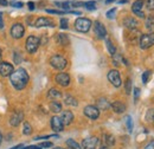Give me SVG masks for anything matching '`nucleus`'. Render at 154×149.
Segmentation results:
<instances>
[{
    "label": "nucleus",
    "instance_id": "1",
    "mask_svg": "<svg viewBox=\"0 0 154 149\" xmlns=\"http://www.w3.org/2000/svg\"><path fill=\"white\" fill-rule=\"evenodd\" d=\"M10 78H11L12 85H13L17 90H23V89L27 85L29 79H30L29 74H27L26 70L23 69V68H19V69H17L16 71H13L12 74L10 76Z\"/></svg>",
    "mask_w": 154,
    "mask_h": 149
},
{
    "label": "nucleus",
    "instance_id": "2",
    "mask_svg": "<svg viewBox=\"0 0 154 149\" xmlns=\"http://www.w3.org/2000/svg\"><path fill=\"white\" fill-rule=\"evenodd\" d=\"M50 65L56 70H64L68 65V60L60 55H54L50 58Z\"/></svg>",
    "mask_w": 154,
    "mask_h": 149
},
{
    "label": "nucleus",
    "instance_id": "3",
    "mask_svg": "<svg viewBox=\"0 0 154 149\" xmlns=\"http://www.w3.org/2000/svg\"><path fill=\"white\" fill-rule=\"evenodd\" d=\"M39 45H40V40L37 36H29L25 43V47L29 53H35L38 50Z\"/></svg>",
    "mask_w": 154,
    "mask_h": 149
},
{
    "label": "nucleus",
    "instance_id": "4",
    "mask_svg": "<svg viewBox=\"0 0 154 149\" xmlns=\"http://www.w3.org/2000/svg\"><path fill=\"white\" fill-rule=\"evenodd\" d=\"M91 25H93L91 20L88 18H78V19H76V21H75V27H76V30L79 31V32H83V33L88 32V31L90 30Z\"/></svg>",
    "mask_w": 154,
    "mask_h": 149
},
{
    "label": "nucleus",
    "instance_id": "5",
    "mask_svg": "<svg viewBox=\"0 0 154 149\" xmlns=\"http://www.w3.org/2000/svg\"><path fill=\"white\" fill-rule=\"evenodd\" d=\"M139 45L142 50H147L149 47H152L154 45V33H146V35H142L140 38V41H139Z\"/></svg>",
    "mask_w": 154,
    "mask_h": 149
},
{
    "label": "nucleus",
    "instance_id": "6",
    "mask_svg": "<svg viewBox=\"0 0 154 149\" xmlns=\"http://www.w3.org/2000/svg\"><path fill=\"white\" fill-rule=\"evenodd\" d=\"M108 81L115 87V88H120L122 85V81H121V76H120V72L117 70H110L108 72Z\"/></svg>",
    "mask_w": 154,
    "mask_h": 149
},
{
    "label": "nucleus",
    "instance_id": "7",
    "mask_svg": "<svg viewBox=\"0 0 154 149\" xmlns=\"http://www.w3.org/2000/svg\"><path fill=\"white\" fill-rule=\"evenodd\" d=\"M24 33H25V27H24L23 24L16 23V24L12 25V27H11V36L14 39H20L24 36Z\"/></svg>",
    "mask_w": 154,
    "mask_h": 149
},
{
    "label": "nucleus",
    "instance_id": "8",
    "mask_svg": "<svg viewBox=\"0 0 154 149\" xmlns=\"http://www.w3.org/2000/svg\"><path fill=\"white\" fill-rule=\"evenodd\" d=\"M83 112L90 120H96V118H98V116H100V110H98V108L95 107V105H87L84 108Z\"/></svg>",
    "mask_w": 154,
    "mask_h": 149
},
{
    "label": "nucleus",
    "instance_id": "9",
    "mask_svg": "<svg viewBox=\"0 0 154 149\" xmlns=\"http://www.w3.org/2000/svg\"><path fill=\"white\" fill-rule=\"evenodd\" d=\"M94 32L97 36V38H100V39H103V38L107 37V30H106L104 25L98 20H96L94 23Z\"/></svg>",
    "mask_w": 154,
    "mask_h": 149
},
{
    "label": "nucleus",
    "instance_id": "10",
    "mask_svg": "<svg viewBox=\"0 0 154 149\" xmlns=\"http://www.w3.org/2000/svg\"><path fill=\"white\" fill-rule=\"evenodd\" d=\"M55 81L57 84L62 87H68L70 84V76L66 72H60V74H57V76L55 77Z\"/></svg>",
    "mask_w": 154,
    "mask_h": 149
},
{
    "label": "nucleus",
    "instance_id": "11",
    "mask_svg": "<svg viewBox=\"0 0 154 149\" xmlns=\"http://www.w3.org/2000/svg\"><path fill=\"white\" fill-rule=\"evenodd\" d=\"M13 72V65L7 63V62H2L0 63V74L2 77H8Z\"/></svg>",
    "mask_w": 154,
    "mask_h": 149
},
{
    "label": "nucleus",
    "instance_id": "12",
    "mask_svg": "<svg viewBox=\"0 0 154 149\" xmlns=\"http://www.w3.org/2000/svg\"><path fill=\"white\" fill-rule=\"evenodd\" d=\"M35 26L36 27H54L55 26V23L49 18H45V17H39L36 23H35Z\"/></svg>",
    "mask_w": 154,
    "mask_h": 149
},
{
    "label": "nucleus",
    "instance_id": "13",
    "mask_svg": "<svg viewBox=\"0 0 154 149\" xmlns=\"http://www.w3.org/2000/svg\"><path fill=\"white\" fill-rule=\"evenodd\" d=\"M97 143H98V138L97 137H88V138L83 140L82 149H95Z\"/></svg>",
    "mask_w": 154,
    "mask_h": 149
},
{
    "label": "nucleus",
    "instance_id": "14",
    "mask_svg": "<svg viewBox=\"0 0 154 149\" xmlns=\"http://www.w3.org/2000/svg\"><path fill=\"white\" fill-rule=\"evenodd\" d=\"M50 124H51L52 130L56 131V132L62 131L63 130V128H64V124L62 123V120H60V117H58V116H54V117L51 118Z\"/></svg>",
    "mask_w": 154,
    "mask_h": 149
},
{
    "label": "nucleus",
    "instance_id": "15",
    "mask_svg": "<svg viewBox=\"0 0 154 149\" xmlns=\"http://www.w3.org/2000/svg\"><path fill=\"white\" fill-rule=\"evenodd\" d=\"M123 25L128 29V30H132V31H135L136 29H137V26H139V23H137V20L133 17H127V18L123 20Z\"/></svg>",
    "mask_w": 154,
    "mask_h": 149
},
{
    "label": "nucleus",
    "instance_id": "16",
    "mask_svg": "<svg viewBox=\"0 0 154 149\" xmlns=\"http://www.w3.org/2000/svg\"><path fill=\"white\" fill-rule=\"evenodd\" d=\"M60 120H62V123L64 126H69L71 124V122L74 121V114L69 110H65V111L62 112L60 115Z\"/></svg>",
    "mask_w": 154,
    "mask_h": 149
},
{
    "label": "nucleus",
    "instance_id": "17",
    "mask_svg": "<svg viewBox=\"0 0 154 149\" xmlns=\"http://www.w3.org/2000/svg\"><path fill=\"white\" fill-rule=\"evenodd\" d=\"M23 118H24L23 112L16 111V112H13V114H12V116H11V118H10V123H11V126L17 127V126H19L20 124V122L23 121Z\"/></svg>",
    "mask_w": 154,
    "mask_h": 149
},
{
    "label": "nucleus",
    "instance_id": "18",
    "mask_svg": "<svg viewBox=\"0 0 154 149\" xmlns=\"http://www.w3.org/2000/svg\"><path fill=\"white\" fill-rule=\"evenodd\" d=\"M112 109L116 112V114H122V112L126 111V105L121 102V101H114L112 104H110Z\"/></svg>",
    "mask_w": 154,
    "mask_h": 149
},
{
    "label": "nucleus",
    "instance_id": "19",
    "mask_svg": "<svg viewBox=\"0 0 154 149\" xmlns=\"http://www.w3.org/2000/svg\"><path fill=\"white\" fill-rule=\"evenodd\" d=\"M145 5V0H135L132 5V11L133 13H137V12H141L142 11V7Z\"/></svg>",
    "mask_w": 154,
    "mask_h": 149
},
{
    "label": "nucleus",
    "instance_id": "20",
    "mask_svg": "<svg viewBox=\"0 0 154 149\" xmlns=\"http://www.w3.org/2000/svg\"><path fill=\"white\" fill-rule=\"evenodd\" d=\"M48 97L51 98V99H54V101H56L57 98H60V97H62V93H60L58 89H56V88H52V89L49 90Z\"/></svg>",
    "mask_w": 154,
    "mask_h": 149
},
{
    "label": "nucleus",
    "instance_id": "21",
    "mask_svg": "<svg viewBox=\"0 0 154 149\" xmlns=\"http://www.w3.org/2000/svg\"><path fill=\"white\" fill-rule=\"evenodd\" d=\"M103 142L106 144V147H110V146H114L115 144V138L113 135H109V134H106L103 136Z\"/></svg>",
    "mask_w": 154,
    "mask_h": 149
},
{
    "label": "nucleus",
    "instance_id": "22",
    "mask_svg": "<svg viewBox=\"0 0 154 149\" xmlns=\"http://www.w3.org/2000/svg\"><path fill=\"white\" fill-rule=\"evenodd\" d=\"M97 105H98V110H106L110 107L109 102L106 99V98H98L97 101Z\"/></svg>",
    "mask_w": 154,
    "mask_h": 149
},
{
    "label": "nucleus",
    "instance_id": "23",
    "mask_svg": "<svg viewBox=\"0 0 154 149\" xmlns=\"http://www.w3.org/2000/svg\"><path fill=\"white\" fill-rule=\"evenodd\" d=\"M50 110L55 114H58V112L62 111V104L57 102V101H52L50 103Z\"/></svg>",
    "mask_w": 154,
    "mask_h": 149
},
{
    "label": "nucleus",
    "instance_id": "24",
    "mask_svg": "<svg viewBox=\"0 0 154 149\" xmlns=\"http://www.w3.org/2000/svg\"><path fill=\"white\" fill-rule=\"evenodd\" d=\"M57 41L60 44V45H69V38L66 35H64V33H59L57 35Z\"/></svg>",
    "mask_w": 154,
    "mask_h": 149
},
{
    "label": "nucleus",
    "instance_id": "25",
    "mask_svg": "<svg viewBox=\"0 0 154 149\" xmlns=\"http://www.w3.org/2000/svg\"><path fill=\"white\" fill-rule=\"evenodd\" d=\"M64 102H65V104H68V105H71V107H77V99L75 97H72V96H70V95H68V96H65V98H64Z\"/></svg>",
    "mask_w": 154,
    "mask_h": 149
},
{
    "label": "nucleus",
    "instance_id": "26",
    "mask_svg": "<svg viewBox=\"0 0 154 149\" xmlns=\"http://www.w3.org/2000/svg\"><path fill=\"white\" fill-rule=\"evenodd\" d=\"M55 5L56 6H59L60 8H63V10H65V12H66V10H70V8H72V6H71V2L70 1H56L55 2Z\"/></svg>",
    "mask_w": 154,
    "mask_h": 149
},
{
    "label": "nucleus",
    "instance_id": "27",
    "mask_svg": "<svg viewBox=\"0 0 154 149\" xmlns=\"http://www.w3.org/2000/svg\"><path fill=\"white\" fill-rule=\"evenodd\" d=\"M145 26H146L148 30H153L154 29V16H149V17L146 18Z\"/></svg>",
    "mask_w": 154,
    "mask_h": 149
},
{
    "label": "nucleus",
    "instance_id": "28",
    "mask_svg": "<svg viewBox=\"0 0 154 149\" xmlns=\"http://www.w3.org/2000/svg\"><path fill=\"white\" fill-rule=\"evenodd\" d=\"M106 44H107V49H108L109 53H110L112 56L115 55L116 49H115V46H114V44H113V41H112L110 39H107V40H106Z\"/></svg>",
    "mask_w": 154,
    "mask_h": 149
},
{
    "label": "nucleus",
    "instance_id": "29",
    "mask_svg": "<svg viewBox=\"0 0 154 149\" xmlns=\"http://www.w3.org/2000/svg\"><path fill=\"white\" fill-rule=\"evenodd\" d=\"M66 146L70 149H82V147L77 143L75 140H66Z\"/></svg>",
    "mask_w": 154,
    "mask_h": 149
},
{
    "label": "nucleus",
    "instance_id": "30",
    "mask_svg": "<svg viewBox=\"0 0 154 149\" xmlns=\"http://www.w3.org/2000/svg\"><path fill=\"white\" fill-rule=\"evenodd\" d=\"M83 6H84L87 10L93 11V10L96 8V2H95V1H87V2H83Z\"/></svg>",
    "mask_w": 154,
    "mask_h": 149
},
{
    "label": "nucleus",
    "instance_id": "31",
    "mask_svg": "<svg viewBox=\"0 0 154 149\" xmlns=\"http://www.w3.org/2000/svg\"><path fill=\"white\" fill-rule=\"evenodd\" d=\"M32 132V128L30 126L29 122H24V127H23V134L24 135H30Z\"/></svg>",
    "mask_w": 154,
    "mask_h": 149
},
{
    "label": "nucleus",
    "instance_id": "32",
    "mask_svg": "<svg viewBox=\"0 0 154 149\" xmlns=\"http://www.w3.org/2000/svg\"><path fill=\"white\" fill-rule=\"evenodd\" d=\"M145 5H146V8L149 12H154V0H146Z\"/></svg>",
    "mask_w": 154,
    "mask_h": 149
},
{
    "label": "nucleus",
    "instance_id": "33",
    "mask_svg": "<svg viewBox=\"0 0 154 149\" xmlns=\"http://www.w3.org/2000/svg\"><path fill=\"white\" fill-rule=\"evenodd\" d=\"M126 124H127L128 131L132 132V130H133V120H132L131 116H127V117H126Z\"/></svg>",
    "mask_w": 154,
    "mask_h": 149
},
{
    "label": "nucleus",
    "instance_id": "34",
    "mask_svg": "<svg viewBox=\"0 0 154 149\" xmlns=\"http://www.w3.org/2000/svg\"><path fill=\"white\" fill-rule=\"evenodd\" d=\"M126 93L128 95L132 93V79L131 78H127L126 81Z\"/></svg>",
    "mask_w": 154,
    "mask_h": 149
},
{
    "label": "nucleus",
    "instance_id": "35",
    "mask_svg": "<svg viewBox=\"0 0 154 149\" xmlns=\"http://www.w3.org/2000/svg\"><path fill=\"white\" fill-rule=\"evenodd\" d=\"M151 74H152V72L148 71V70L142 74V83H143V84H146V83L148 82V79H149V77H151Z\"/></svg>",
    "mask_w": 154,
    "mask_h": 149
},
{
    "label": "nucleus",
    "instance_id": "36",
    "mask_svg": "<svg viewBox=\"0 0 154 149\" xmlns=\"http://www.w3.org/2000/svg\"><path fill=\"white\" fill-rule=\"evenodd\" d=\"M146 121H154V109H149L146 114Z\"/></svg>",
    "mask_w": 154,
    "mask_h": 149
},
{
    "label": "nucleus",
    "instance_id": "37",
    "mask_svg": "<svg viewBox=\"0 0 154 149\" xmlns=\"http://www.w3.org/2000/svg\"><path fill=\"white\" fill-rule=\"evenodd\" d=\"M113 58H114V65H116V66H117V65H120V63H121V62H122V60H123V58H122V57L120 56V55H113Z\"/></svg>",
    "mask_w": 154,
    "mask_h": 149
},
{
    "label": "nucleus",
    "instance_id": "38",
    "mask_svg": "<svg viewBox=\"0 0 154 149\" xmlns=\"http://www.w3.org/2000/svg\"><path fill=\"white\" fill-rule=\"evenodd\" d=\"M59 24H60V27H62V29H68L69 21H68V19L66 18H62L60 19V21H59Z\"/></svg>",
    "mask_w": 154,
    "mask_h": 149
},
{
    "label": "nucleus",
    "instance_id": "39",
    "mask_svg": "<svg viewBox=\"0 0 154 149\" xmlns=\"http://www.w3.org/2000/svg\"><path fill=\"white\" fill-rule=\"evenodd\" d=\"M48 13L50 14H65V11H58V10H46Z\"/></svg>",
    "mask_w": 154,
    "mask_h": 149
},
{
    "label": "nucleus",
    "instance_id": "40",
    "mask_svg": "<svg viewBox=\"0 0 154 149\" xmlns=\"http://www.w3.org/2000/svg\"><path fill=\"white\" fill-rule=\"evenodd\" d=\"M115 13H116V8H112L110 11L107 12V18H109V19L115 18Z\"/></svg>",
    "mask_w": 154,
    "mask_h": 149
},
{
    "label": "nucleus",
    "instance_id": "41",
    "mask_svg": "<svg viewBox=\"0 0 154 149\" xmlns=\"http://www.w3.org/2000/svg\"><path fill=\"white\" fill-rule=\"evenodd\" d=\"M10 4H11L13 7H17V8H20V7H23V6H24V4H23V2H20V1H11Z\"/></svg>",
    "mask_w": 154,
    "mask_h": 149
},
{
    "label": "nucleus",
    "instance_id": "42",
    "mask_svg": "<svg viewBox=\"0 0 154 149\" xmlns=\"http://www.w3.org/2000/svg\"><path fill=\"white\" fill-rule=\"evenodd\" d=\"M39 147L40 148H50V147H52V143L51 142H43L39 144Z\"/></svg>",
    "mask_w": 154,
    "mask_h": 149
},
{
    "label": "nucleus",
    "instance_id": "43",
    "mask_svg": "<svg viewBox=\"0 0 154 149\" xmlns=\"http://www.w3.org/2000/svg\"><path fill=\"white\" fill-rule=\"evenodd\" d=\"M13 59H14V63L16 64H19L20 63V59H21V57L18 52H14V56H13Z\"/></svg>",
    "mask_w": 154,
    "mask_h": 149
},
{
    "label": "nucleus",
    "instance_id": "44",
    "mask_svg": "<svg viewBox=\"0 0 154 149\" xmlns=\"http://www.w3.org/2000/svg\"><path fill=\"white\" fill-rule=\"evenodd\" d=\"M139 95H140V89H139V88H134V99H135V102L137 101Z\"/></svg>",
    "mask_w": 154,
    "mask_h": 149
},
{
    "label": "nucleus",
    "instance_id": "45",
    "mask_svg": "<svg viewBox=\"0 0 154 149\" xmlns=\"http://www.w3.org/2000/svg\"><path fill=\"white\" fill-rule=\"evenodd\" d=\"M27 6H29V8H30L31 11L35 10V2H32V1H29V2H27Z\"/></svg>",
    "mask_w": 154,
    "mask_h": 149
},
{
    "label": "nucleus",
    "instance_id": "46",
    "mask_svg": "<svg viewBox=\"0 0 154 149\" xmlns=\"http://www.w3.org/2000/svg\"><path fill=\"white\" fill-rule=\"evenodd\" d=\"M0 29H4V20H2V12H0Z\"/></svg>",
    "mask_w": 154,
    "mask_h": 149
},
{
    "label": "nucleus",
    "instance_id": "47",
    "mask_svg": "<svg viewBox=\"0 0 154 149\" xmlns=\"http://www.w3.org/2000/svg\"><path fill=\"white\" fill-rule=\"evenodd\" d=\"M0 5L1 6H7L8 5V1L7 0H0Z\"/></svg>",
    "mask_w": 154,
    "mask_h": 149
},
{
    "label": "nucleus",
    "instance_id": "48",
    "mask_svg": "<svg viewBox=\"0 0 154 149\" xmlns=\"http://www.w3.org/2000/svg\"><path fill=\"white\" fill-rule=\"evenodd\" d=\"M137 17H140V18H145V13L141 11V12H137V13H135Z\"/></svg>",
    "mask_w": 154,
    "mask_h": 149
},
{
    "label": "nucleus",
    "instance_id": "49",
    "mask_svg": "<svg viewBox=\"0 0 154 149\" xmlns=\"http://www.w3.org/2000/svg\"><path fill=\"white\" fill-rule=\"evenodd\" d=\"M24 149H42L39 146H30V147H26V148Z\"/></svg>",
    "mask_w": 154,
    "mask_h": 149
},
{
    "label": "nucleus",
    "instance_id": "50",
    "mask_svg": "<svg viewBox=\"0 0 154 149\" xmlns=\"http://www.w3.org/2000/svg\"><path fill=\"white\" fill-rule=\"evenodd\" d=\"M145 149H154V141H152V143H149Z\"/></svg>",
    "mask_w": 154,
    "mask_h": 149
},
{
    "label": "nucleus",
    "instance_id": "51",
    "mask_svg": "<svg viewBox=\"0 0 154 149\" xmlns=\"http://www.w3.org/2000/svg\"><path fill=\"white\" fill-rule=\"evenodd\" d=\"M20 148H23V144H18V146H16V147H13V148L11 149H20Z\"/></svg>",
    "mask_w": 154,
    "mask_h": 149
},
{
    "label": "nucleus",
    "instance_id": "52",
    "mask_svg": "<svg viewBox=\"0 0 154 149\" xmlns=\"http://www.w3.org/2000/svg\"><path fill=\"white\" fill-rule=\"evenodd\" d=\"M113 1H115V0H106V4H110V2H113Z\"/></svg>",
    "mask_w": 154,
    "mask_h": 149
},
{
    "label": "nucleus",
    "instance_id": "53",
    "mask_svg": "<svg viewBox=\"0 0 154 149\" xmlns=\"http://www.w3.org/2000/svg\"><path fill=\"white\" fill-rule=\"evenodd\" d=\"M120 4H126L127 2V0H121V1H119Z\"/></svg>",
    "mask_w": 154,
    "mask_h": 149
},
{
    "label": "nucleus",
    "instance_id": "54",
    "mask_svg": "<svg viewBox=\"0 0 154 149\" xmlns=\"http://www.w3.org/2000/svg\"><path fill=\"white\" fill-rule=\"evenodd\" d=\"M1 141H2V135H1V132H0V143H1Z\"/></svg>",
    "mask_w": 154,
    "mask_h": 149
},
{
    "label": "nucleus",
    "instance_id": "55",
    "mask_svg": "<svg viewBox=\"0 0 154 149\" xmlns=\"http://www.w3.org/2000/svg\"><path fill=\"white\" fill-rule=\"evenodd\" d=\"M100 149H109L108 147H102V148H100Z\"/></svg>",
    "mask_w": 154,
    "mask_h": 149
},
{
    "label": "nucleus",
    "instance_id": "56",
    "mask_svg": "<svg viewBox=\"0 0 154 149\" xmlns=\"http://www.w3.org/2000/svg\"><path fill=\"white\" fill-rule=\"evenodd\" d=\"M54 149H63V148H60V147H56V148H54Z\"/></svg>",
    "mask_w": 154,
    "mask_h": 149
},
{
    "label": "nucleus",
    "instance_id": "57",
    "mask_svg": "<svg viewBox=\"0 0 154 149\" xmlns=\"http://www.w3.org/2000/svg\"><path fill=\"white\" fill-rule=\"evenodd\" d=\"M0 58H1V50H0Z\"/></svg>",
    "mask_w": 154,
    "mask_h": 149
},
{
    "label": "nucleus",
    "instance_id": "58",
    "mask_svg": "<svg viewBox=\"0 0 154 149\" xmlns=\"http://www.w3.org/2000/svg\"><path fill=\"white\" fill-rule=\"evenodd\" d=\"M69 149H70V148H69Z\"/></svg>",
    "mask_w": 154,
    "mask_h": 149
}]
</instances>
